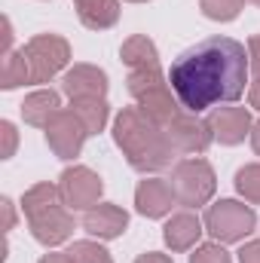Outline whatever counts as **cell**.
<instances>
[{"mask_svg":"<svg viewBox=\"0 0 260 263\" xmlns=\"http://www.w3.org/2000/svg\"><path fill=\"white\" fill-rule=\"evenodd\" d=\"M248 49L233 37H208L184 49L169 67V86L187 114H205L242 98L248 83Z\"/></svg>","mask_w":260,"mask_h":263,"instance_id":"obj_1","label":"cell"},{"mask_svg":"<svg viewBox=\"0 0 260 263\" xmlns=\"http://www.w3.org/2000/svg\"><path fill=\"white\" fill-rule=\"evenodd\" d=\"M114 138L126 150L129 165L138 172H159L172 162V141L153 120H147L138 107H126L117 123H114Z\"/></svg>","mask_w":260,"mask_h":263,"instance_id":"obj_2","label":"cell"},{"mask_svg":"<svg viewBox=\"0 0 260 263\" xmlns=\"http://www.w3.org/2000/svg\"><path fill=\"white\" fill-rule=\"evenodd\" d=\"M172 86L162 83L159 77V67H150V70H132L129 73V92L138 101V110L153 120L156 126H169L175 117H178V107L172 101Z\"/></svg>","mask_w":260,"mask_h":263,"instance_id":"obj_3","label":"cell"},{"mask_svg":"<svg viewBox=\"0 0 260 263\" xmlns=\"http://www.w3.org/2000/svg\"><path fill=\"white\" fill-rule=\"evenodd\" d=\"M254 223H257L254 211L233 199H224L205 211V227L217 242H239L254 230Z\"/></svg>","mask_w":260,"mask_h":263,"instance_id":"obj_4","label":"cell"},{"mask_svg":"<svg viewBox=\"0 0 260 263\" xmlns=\"http://www.w3.org/2000/svg\"><path fill=\"white\" fill-rule=\"evenodd\" d=\"M172 187H175V196H178L181 205H187V208L205 205L214 193V172L202 159H184L175 168Z\"/></svg>","mask_w":260,"mask_h":263,"instance_id":"obj_5","label":"cell"},{"mask_svg":"<svg viewBox=\"0 0 260 263\" xmlns=\"http://www.w3.org/2000/svg\"><path fill=\"white\" fill-rule=\"evenodd\" d=\"M22 52H25V62H28V70H31V83H46V80H52V77L67 65V59H70L67 43L62 37H52V34L34 37Z\"/></svg>","mask_w":260,"mask_h":263,"instance_id":"obj_6","label":"cell"},{"mask_svg":"<svg viewBox=\"0 0 260 263\" xmlns=\"http://www.w3.org/2000/svg\"><path fill=\"white\" fill-rule=\"evenodd\" d=\"M86 135H89V129L83 126V120H80L73 110H59V114L49 120V126H46V141H49V147H52L62 159H70V156L80 153Z\"/></svg>","mask_w":260,"mask_h":263,"instance_id":"obj_7","label":"cell"},{"mask_svg":"<svg viewBox=\"0 0 260 263\" xmlns=\"http://www.w3.org/2000/svg\"><path fill=\"white\" fill-rule=\"evenodd\" d=\"M165 135H169V141H172V147L175 150H184V153H202L208 144H211V126L208 123H202V120H196V114L190 117H184V114H178L169 126H165Z\"/></svg>","mask_w":260,"mask_h":263,"instance_id":"obj_8","label":"cell"},{"mask_svg":"<svg viewBox=\"0 0 260 263\" xmlns=\"http://www.w3.org/2000/svg\"><path fill=\"white\" fill-rule=\"evenodd\" d=\"M59 190L70 208H92L101 196V178L89 168H67Z\"/></svg>","mask_w":260,"mask_h":263,"instance_id":"obj_9","label":"cell"},{"mask_svg":"<svg viewBox=\"0 0 260 263\" xmlns=\"http://www.w3.org/2000/svg\"><path fill=\"white\" fill-rule=\"evenodd\" d=\"M175 202H178V196H175L172 181H159V178L141 181V187L135 193V205H138V211L144 217H162V214L172 211Z\"/></svg>","mask_w":260,"mask_h":263,"instance_id":"obj_10","label":"cell"},{"mask_svg":"<svg viewBox=\"0 0 260 263\" xmlns=\"http://www.w3.org/2000/svg\"><path fill=\"white\" fill-rule=\"evenodd\" d=\"M126 223H129L126 211H123L120 205H110V202L95 205V208L86 211V217H83L86 233H92V236H98V239H117L120 233H126Z\"/></svg>","mask_w":260,"mask_h":263,"instance_id":"obj_11","label":"cell"},{"mask_svg":"<svg viewBox=\"0 0 260 263\" xmlns=\"http://www.w3.org/2000/svg\"><path fill=\"white\" fill-rule=\"evenodd\" d=\"M65 92L70 95V101L77 98H104L107 92V77L104 70L89 65H77L73 70L65 73Z\"/></svg>","mask_w":260,"mask_h":263,"instance_id":"obj_12","label":"cell"},{"mask_svg":"<svg viewBox=\"0 0 260 263\" xmlns=\"http://www.w3.org/2000/svg\"><path fill=\"white\" fill-rule=\"evenodd\" d=\"M31 230H34V239H37V242H43V245H59V242H65L67 236H70L73 217L67 214L62 205H55V208H49V211L31 217Z\"/></svg>","mask_w":260,"mask_h":263,"instance_id":"obj_13","label":"cell"},{"mask_svg":"<svg viewBox=\"0 0 260 263\" xmlns=\"http://www.w3.org/2000/svg\"><path fill=\"white\" fill-rule=\"evenodd\" d=\"M208 126H211V135L220 138L224 144H239L245 141V132L251 129V117L245 107H220L211 114Z\"/></svg>","mask_w":260,"mask_h":263,"instance_id":"obj_14","label":"cell"},{"mask_svg":"<svg viewBox=\"0 0 260 263\" xmlns=\"http://www.w3.org/2000/svg\"><path fill=\"white\" fill-rule=\"evenodd\" d=\"M199 233H202L199 217L190 214V211H181V214H175V217L165 223V245H169L172 251H187L196 239H199Z\"/></svg>","mask_w":260,"mask_h":263,"instance_id":"obj_15","label":"cell"},{"mask_svg":"<svg viewBox=\"0 0 260 263\" xmlns=\"http://www.w3.org/2000/svg\"><path fill=\"white\" fill-rule=\"evenodd\" d=\"M77 9H80V22L92 31L110 28L120 18V3L117 0H77Z\"/></svg>","mask_w":260,"mask_h":263,"instance_id":"obj_16","label":"cell"},{"mask_svg":"<svg viewBox=\"0 0 260 263\" xmlns=\"http://www.w3.org/2000/svg\"><path fill=\"white\" fill-rule=\"evenodd\" d=\"M62 107H59V95L55 92H34L31 98H25V104H22V117L31 123V126H49V120L59 114Z\"/></svg>","mask_w":260,"mask_h":263,"instance_id":"obj_17","label":"cell"},{"mask_svg":"<svg viewBox=\"0 0 260 263\" xmlns=\"http://www.w3.org/2000/svg\"><path fill=\"white\" fill-rule=\"evenodd\" d=\"M123 62L132 67V70H150V67H159V59H156V46L144 37V34H135L123 43Z\"/></svg>","mask_w":260,"mask_h":263,"instance_id":"obj_18","label":"cell"},{"mask_svg":"<svg viewBox=\"0 0 260 263\" xmlns=\"http://www.w3.org/2000/svg\"><path fill=\"white\" fill-rule=\"evenodd\" d=\"M70 110L83 120V126L89 129V135L101 132L104 123H107V104H104V98H77L70 104Z\"/></svg>","mask_w":260,"mask_h":263,"instance_id":"obj_19","label":"cell"},{"mask_svg":"<svg viewBox=\"0 0 260 263\" xmlns=\"http://www.w3.org/2000/svg\"><path fill=\"white\" fill-rule=\"evenodd\" d=\"M22 205H25V214H28V220H31V217H37V214H43V211L62 205V190L52 187V184H37L34 190L25 193V202H22Z\"/></svg>","mask_w":260,"mask_h":263,"instance_id":"obj_20","label":"cell"},{"mask_svg":"<svg viewBox=\"0 0 260 263\" xmlns=\"http://www.w3.org/2000/svg\"><path fill=\"white\" fill-rule=\"evenodd\" d=\"M22 83H31V70L25 62V52H6L3 59V89H15Z\"/></svg>","mask_w":260,"mask_h":263,"instance_id":"obj_21","label":"cell"},{"mask_svg":"<svg viewBox=\"0 0 260 263\" xmlns=\"http://www.w3.org/2000/svg\"><path fill=\"white\" fill-rule=\"evenodd\" d=\"M65 254L73 263H114L110 254H107L101 245H95V242H73Z\"/></svg>","mask_w":260,"mask_h":263,"instance_id":"obj_22","label":"cell"},{"mask_svg":"<svg viewBox=\"0 0 260 263\" xmlns=\"http://www.w3.org/2000/svg\"><path fill=\"white\" fill-rule=\"evenodd\" d=\"M236 190L248 202H260V165H245L236 175Z\"/></svg>","mask_w":260,"mask_h":263,"instance_id":"obj_23","label":"cell"},{"mask_svg":"<svg viewBox=\"0 0 260 263\" xmlns=\"http://www.w3.org/2000/svg\"><path fill=\"white\" fill-rule=\"evenodd\" d=\"M242 3L245 0H202V12L214 22H230V18L239 15Z\"/></svg>","mask_w":260,"mask_h":263,"instance_id":"obj_24","label":"cell"},{"mask_svg":"<svg viewBox=\"0 0 260 263\" xmlns=\"http://www.w3.org/2000/svg\"><path fill=\"white\" fill-rule=\"evenodd\" d=\"M190 263H233V260H230V254L220 245H202L190 257Z\"/></svg>","mask_w":260,"mask_h":263,"instance_id":"obj_25","label":"cell"},{"mask_svg":"<svg viewBox=\"0 0 260 263\" xmlns=\"http://www.w3.org/2000/svg\"><path fill=\"white\" fill-rule=\"evenodd\" d=\"M239 263H260V242H248L239 251Z\"/></svg>","mask_w":260,"mask_h":263,"instance_id":"obj_26","label":"cell"},{"mask_svg":"<svg viewBox=\"0 0 260 263\" xmlns=\"http://www.w3.org/2000/svg\"><path fill=\"white\" fill-rule=\"evenodd\" d=\"M248 55H251L254 70L260 73V34H257V37H251V43H248Z\"/></svg>","mask_w":260,"mask_h":263,"instance_id":"obj_27","label":"cell"},{"mask_svg":"<svg viewBox=\"0 0 260 263\" xmlns=\"http://www.w3.org/2000/svg\"><path fill=\"white\" fill-rule=\"evenodd\" d=\"M0 129H3V135H6V150H3V156H12V144H15V129H12V123H3Z\"/></svg>","mask_w":260,"mask_h":263,"instance_id":"obj_28","label":"cell"},{"mask_svg":"<svg viewBox=\"0 0 260 263\" xmlns=\"http://www.w3.org/2000/svg\"><path fill=\"white\" fill-rule=\"evenodd\" d=\"M135 263H172L165 254H156V251H150V254H144V257H138Z\"/></svg>","mask_w":260,"mask_h":263,"instance_id":"obj_29","label":"cell"},{"mask_svg":"<svg viewBox=\"0 0 260 263\" xmlns=\"http://www.w3.org/2000/svg\"><path fill=\"white\" fill-rule=\"evenodd\" d=\"M251 107L260 110V77L254 80V86H251Z\"/></svg>","mask_w":260,"mask_h":263,"instance_id":"obj_30","label":"cell"},{"mask_svg":"<svg viewBox=\"0 0 260 263\" xmlns=\"http://www.w3.org/2000/svg\"><path fill=\"white\" fill-rule=\"evenodd\" d=\"M40 263H73V260H70L67 254H46Z\"/></svg>","mask_w":260,"mask_h":263,"instance_id":"obj_31","label":"cell"},{"mask_svg":"<svg viewBox=\"0 0 260 263\" xmlns=\"http://www.w3.org/2000/svg\"><path fill=\"white\" fill-rule=\"evenodd\" d=\"M251 144H254V153L260 156V123H254V132H251Z\"/></svg>","mask_w":260,"mask_h":263,"instance_id":"obj_32","label":"cell"},{"mask_svg":"<svg viewBox=\"0 0 260 263\" xmlns=\"http://www.w3.org/2000/svg\"><path fill=\"white\" fill-rule=\"evenodd\" d=\"M251 3H257V6H260V0H251Z\"/></svg>","mask_w":260,"mask_h":263,"instance_id":"obj_33","label":"cell"}]
</instances>
